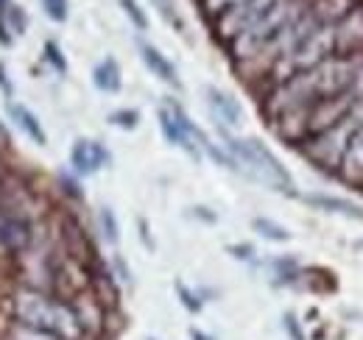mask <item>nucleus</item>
<instances>
[{"label":"nucleus","instance_id":"4468645a","mask_svg":"<svg viewBox=\"0 0 363 340\" xmlns=\"http://www.w3.org/2000/svg\"><path fill=\"white\" fill-rule=\"evenodd\" d=\"M6 112H9V120L14 123V126L20 128L26 137H31L37 145H45L48 137H45V128L40 123V118L31 112V109H26L23 103H14V101H6Z\"/></svg>","mask_w":363,"mask_h":340},{"label":"nucleus","instance_id":"412c9836","mask_svg":"<svg viewBox=\"0 0 363 340\" xmlns=\"http://www.w3.org/2000/svg\"><path fill=\"white\" fill-rule=\"evenodd\" d=\"M40 3H43L45 17L53 23H65L70 17V3L67 0H40Z\"/></svg>","mask_w":363,"mask_h":340},{"label":"nucleus","instance_id":"2eb2a0df","mask_svg":"<svg viewBox=\"0 0 363 340\" xmlns=\"http://www.w3.org/2000/svg\"><path fill=\"white\" fill-rule=\"evenodd\" d=\"M305 204L316 207L321 212H333V215H344V217H355L363 220V210L358 204L347 201V198H338V196H324V193H311V196H302Z\"/></svg>","mask_w":363,"mask_h":340},{"label":"nucleus","instance_id":"9d476101","mask_svg":"<svg viewBox=\"0 0 363 340\" xmlns=\"http://www.w3.org/2000/svg\"><path fill=\"white\" fill-rule=\"evenodd\" d=\"M70 165L79 176H92L109 165V151L95 140H76L70 148Z\"/></svg>","mask_w":363,"mask_h":340},{"label":"nucleus","instance_id":"1a4fd4ad","mask_svg":"<svg viewBox=\"0 0 363 340\" xmlns=\"http://www.w3.org/2000/svg\"><path fill=\"white\" fill-rule=\"evenodd\" d=\"M70 304H73L76 318H79V324H82V329H84V335H87V338H95V335H101V332H104L106 304L95 296V293L84 290V293H79V296L70 298Z\"/></svg>","mask_w":363,"mask_h":340},{"label":"nucleus","instance_id":"aec40b11","mask_svg":"<svg viewBox=\"0 0 363 340\" xmlns=\"http://www.w3.org/2000/svg\"><path fill=\"white\" fill-rule=\"evenodd\" d=\"M6 340H62V338H56V335H50V332H43V329L23 327V324H11Z\"/></svg>","mask_w":363,"mask_h":340},{"label":"nucleus","instance_id":"423d86ee","mask_svg":"<svg viewBox=\"0 0 363 340\" xmlns=\"http://www.w3.org/2000/svg\"><path fill=\"white\" fill-rule=\"evenodd\" d=\"M355 101L358 98L352 92H341V95L321 98L318 103H313L311 118H308V137H313L318 131H327V128H333L335 123H341L350 115V109H352Z\"/></svg>","mask_w":363,"mask_h":340},{"label":"nucleus","instance_id":"7c9ffc66","mask_svg":"<svg viewBox=\"0 0 363 340\" xmlns=\"http://www.w3.org/2000/svg\"><path fill=\"white\" fill-rule=\"evenodd\" d=\"M9 31H11V28H9V26H6V20L0 17V45H3V47H9V45H11V34H9Z\"/></svg>","mask_w":363,"mask_h":340},{"label":"nucleus","instance_id":"2f4dec72","mask_svg":"<svg viewBox=\"0 0 363 340\" xmlns=\"http://www.w3.org/2000/svg\"><path fill=\"white\" fill-rule=\"evenodd\" d=\"M190 338L193 340H213V338H207L204 332H199V329H193V332H190Z\"/></svg>","mask_w":363,"mask_h":340},{"label":"nucleus","instance_id":"0eeeda50","mask_svg":"<svg viewBox=\"0 0 363 340\" xmlns=\"http://www.w3.org/2000/svg\"><path fill=\"white\" fill-rule=\"evenodd\" d=\"M34 240V223L0 207V251L23 254Z\"/></svg>","mask_w":363,"mask_h":340},{"label":"nucleus","instance_id":"f8f14e48","mask_svg":"<svg viewBox=\"0 0 363 340\" xmlns=\"http://www.w3.org/2000/svg\"><path fill=\"white\" fill-rule=\"evenodd\" d=\"M140 59L145 62V67L151 70V76H157L160 81H165V84L177 86L179 89L182 81H179V73H177V67H174V62L160 50V47H154L151 42H140Z\"/></svg>","mask_w":363,"mask_h":340},{"label":"nucleus","instance_id":"393cba45","mask_svg":"<svg viewBox=\"0 0 363 340\" xmlns=\"http://www.w3.org/2000/svg\"><path fill=\"white\" fill-rule=\"evenodd\" d=\"M154 6H157V11L177 28V31H182L184 28V23H182V17H179V11H177V3L174 0H151Z\"/></svg>","mask_w":363,"mask_h":340},{"label":"nucleus","instance_id":"c756f323","mask_svg":"<svg viewBox=\"0 0 363 340\" xmlns=\"http://www.w3.org/2000/svg\"><path fill=\"white\" fill-rule=\"evenodd\" d=\"M62 187H65V190H67V193H70L76 201H82V198H84V193L79 190V184H76L73 178H62Z\"/></svg>","mask_w":363,"mask_h":340},{"label":"nucleus","instance_id":"20e7f679","mask_svg":"<svg viewBox=\"0 0 363 340\" xmlns=\"http://www.w3.org/2000/svg\"><path fill=\"white\" fill-rule=\"evenodd\" d=\"M363 131L361 123L352 118V112L341 120V123H335L333 128H327V131H318L313 137H308L305 142H302V154L308 157V162H313L318 170H327V173H335L338 165H341V159H344V154H347V148H350V142H352V137Z\"/></svg>","mask_w":363,"mask_h":340},{"label":"nucleus","instance_id":"cd10ccee","mask_svg":"<svg viewBox=\"0 0 363 340\" xmlns=\"http://www.w3.org/2000/svg\"><path fill=\"white\" fill-rule=\"evenodd\" d=\"M177 290H179L182 304H184V307H187V310H193V312H196V310H199V307H201V304H199V301H193V293H190V290H184V285H177Z\"/></svg>","mask_w":363,"mask_h":340},{"label":"nucleus","instance_id":"bb28decb","mask_svg":"<svg viewBox=\"0 0 363 340\" xmlns=\"http://www.w3.org/2000/svg\"><path fill=\"white\" fill-rule=\"evenodd\" d=\"M238 3H243V0H201V8H204V14L207 17H221L224 11H229V8H235Z\"/></svg>","mask_w":363,"mask_h":340},{"label":"nucleus","instance_id":"473e14b6","mask_svg":"<svg viewBox=\"0 0 363 340\" xmlns=\"http://www.w3.org/2000/svg\"><path fill=\"white\" fill-rule=\"evenodd\" d=\"M11 0H0V11H6V6H9Z\"/></svg>","mask_w":363,"mask_h":340},{"label":"nucleus","instance_id":"a211bd4d","mask_svg":"<svg viewBox=\"0 0 363 340\" xmlns=\"http://www.w3.org/2000/svg\"><path fill=\"white\" fill-rule=\"evenodd\" d=\"M252 229H255V232H257L260 237L272 240V243H285V240L291 237L285 226L274 223V220H269V217H255V220H252Z\"/></svg>","mask_w":363,"mask_h":340},{"label":"nucleus","instance_id":"f3484780","mask_svg":"<svg viewBox=\"0 0 363 340\" xmlns=\"http://www.w3.org/2000/svg\"><path fill=\"white\" fill-rule=\"evenodd\" d=\"M358 6V0H313L311 8L316 11L318 23H338L344 14H350Z\"/></svg>","mask_w":363,"mask_h":340},{"label":"nucleus","instance_id":"f03ea898","mask_svg":"<svg viewBox=\"0 0 363 340\" xmlns=\"http://www.w3.org/2000/svg\"><path fill=\"white\" fill-rule=\"evenodd\" d=\"M221 134H224V145H227L229 157H232V162H235V170H243L249 178L266 184L269 190L294 193V178H291V173L282 168V162L274 157L260 140H240V137H232L227 128H221Z\"/></svg>","mask_w":363,"mask_h":340},{"label":"nucleus","instance_id":"ddd939ff","mask_svg":"<svg viewBox=\"0 0 363 340\" xmlns=\"http://www.w3.org/2000/svg\"><path fill=\"white\" fill-rule=\"evenodd\" d=\"M335 173L347 184L363 187V131H358L352 137V142H350V148H347V154H344V159H341V165H338Z\"/></svg>","mask_w":363,"mask_h":340},{"label":"nucleus","instance_id":"9b49d317","mask_svg":"<svg viewBox=\"0 0 363 340\" xmlns=\"http://www.w3.org/2000/svg\"><path fill=\"white\" fill-rule=\"evenodd\" d=\"M204 95H207V106H210L216 123L221 128H238L243 123V109L229 92L218 89V86H207Z\"/></svg>","mask_w":363,"mask_h":340},{"label":"nucleus","instance_id":"dca6fc26","mask_svg":"<svg viewBox=\"0 0 363 340\" xmlns=\"http://www.w3.org/2000/svg\"><path fill=\"white\" fill-rule=\"evenodd\" d=\"M92 84L98 86L101 92H121L123 86V79H121V67L115 59H104L95 64L92 70Z\"/></svg>","mask_w":363,"mask_h":340},{"label":"nucleus","instance_id":"6ab92c4d","mask_svg":"<svg viewBox=\"0 0 363 340\" xmlns=\"http://www.w3.org/2000/svg\"><path fill=\"white\" fill-rule=\"evenodd\" d=\"M98 229H101V234H104V240L106 243H118V237H121V229H118V220H115V212L109 210V207H101L98 210Z\"/></svg>","mask_w":363,"mask_h":340},{"label":"nucleus","instance_id":"c85d7f7f","mask_svg":"<svg viewBox=\"0 0 363 340\" xmlns=\"http://www.w3.org/2000/svg\"><path fill=\"white\" fill-rule=\"evenodd\" d=\"M0 92L6 95V101L14 95V86H11V81H9V73H6V67L0 64Z\"/></svg>","mask_w":363,"mask_h":340},{"label":"nucleus","instance_id":"5701e85b","mask_svg":"<svg viewBox=\"0 0 363 340\" xmlns=\"http://www.w3.org/2000/svg\"><path fill=\"white\" fill-rule=\"evenodd\" d=\"M3 14H6V17H3V20H6V26H9L14 34H26V11H23L20 6L9 3Z\"/></svg>","mask_w":363,"mask_h":340},{"label":"nucleus","instance_id":"39448f33","mask_svg":"<svg viewBox=\"0 0 363 340\" xmlns=\"http://www.w3.org/2000/svg\"><path fill=\"white\" fill-rule=\"evenodd\" d=\"M279 3H288V0H243V3H238L235 8H229L221 17L213 20L216 40L229 45L238 34H243L249 26H255L260 17H266Z\"/></svg>","mask_w":363,"mask_h":340},{"label":"nucleus","instance_id":"f257e3e1","mask_svg":"<svg viewBox=\"0 0 363 340\" xmlns=\"http://www.w3.org/2000/svg\"><path fill=\"white\" fill-rule=\"evenodd\" d=\"M11 318L14 324L31 327V329H43L62 340H87L76 310L67 298H59L45 290H34V288H20L11 296Z\"/></svg>","mask_w":363,"mask_h":340},{"label":"nucleus","instance_id":"7ed1b4c3","mask_svg":"<svg viewBox=\"0 0 363 340\" xmlns=\"http://www.w3.org/2000/svg\"><path fill=\"white\" fill-rule=\"evenodd\" d=\"M311 3H313V0H288V3H279V6L272 8L266 17H260L255 26H249L243 34H238V37L227 45L229 56L235 59V64L255 59V56L272 42L274 37H277L291 20H296Z\"/></svg>","mask_w":363,"mask_h":340},{"label":"nucleus","instance_id":"4be33fe9","mask_svg":"<svg viewBox=\"0 0 363 340\" xmlns=\"http://www.w3.org/2000/svg\"><path fill=\"white\" fill-rule=\"evenodd\" d=\"M118 3H121V8L126 11V17L132 20V26H135L137 31H145L148 28V17H145V11L140 8L137 0H118Z\"/></svg>","mask_w":363,"mask_h":340},{"label":"nucleus","instance_id":"a878e982","mask_svg":"<svg viewBox=\"0 0 363 340\" xmlns=\"http://www.w3.org/2000/svg\"><path fill=\"white\" fill-rule=\"evenodd\" d=\"M45 59H48V64H50V67H53L56 73H62V76L67 73V59L62 56V50H59V45H56V42H50V40H48V42H45Z\"/></svg>","mask_w":363,"mask_h":340},{"label":"nucleus","instance_id":"b1692460","mask_svg":"<svg viewBox=\"0 0 363 340\" xmlns=\"http://www.w3.org/2000/svg\"><path fill=\"white\" fill-rule=\"evenodd\" d=\"M109 123L132 131V128H137V123H140V112H137V109H118V112L109 115Z\"/></svg>","mask_w":363,"mask_h":340},{"label":"nucleus","instance_id":"6e6552de","mask_svg":"<svg viewBox=\"0 0 363 340\" xmlns=\"http://www.w3.org/2000/svg\"><path fill=\"white\" fill-rule=\"evenodd\" d=\"M363 53V3L335 23V56Z\"/></svg>","mask_w":363,"mask_h":340}]
</instances>
